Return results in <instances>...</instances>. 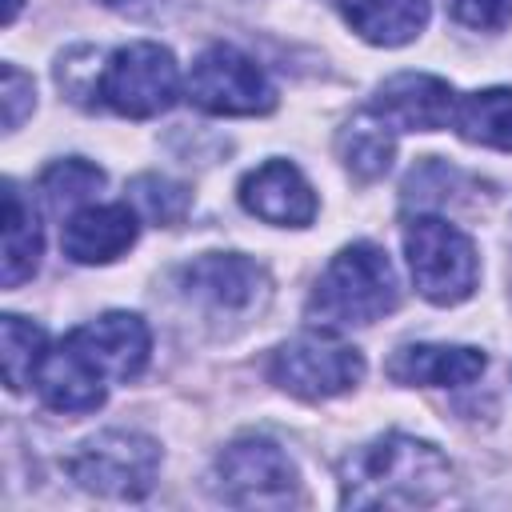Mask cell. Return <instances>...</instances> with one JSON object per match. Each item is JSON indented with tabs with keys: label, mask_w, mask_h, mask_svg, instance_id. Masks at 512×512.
I'll return each mask as SVG.
<instances>
[{
	"label": "cell",
	"mask_w": 512,
	"mask_h": 512,
	"mask_svg": "<svg viewBox=\"0 0 512 512\" xmlns=\"http://www.w3.org/2000/svg\"><path fill=\"white\" fill-rule=\"evenodd\" d=\"M0 108H4V132H16L24 124V116H32V108H36L32 76H24L16 64L0 68Z\"/></svg>",
	"instance_id": "cell-23"
},
{
	"label": "cell",
	"mask_w": 512,
	"mask_h": 512,
	"mask_svg": "<svg viewBox=\"0 0 512 512\" xmlns=\"http://www.w3.org/2000/svg\"><path fill=\"white\" fill-rule=\"evenodd\" d=\"M128 200H132L136 216H144V220L156 224V228L180 224V220L188 216V208H192V192H188L184 184L168 180V176H156V172L136 176V180L128 184Z\"/></svg>",
	"instance_id": "cell-22"
},
{
	"label": "cell",
	"mask_w": 512,
	"mask_h": 512,
	"mask_svg": "<svg viewBox=\"0 0 512 512\" xmlns=\"http://www.w3.org/2000/svg\"><path fill=\"white\" fill-rule=\"evenodd\" d=\"M452 124L468 144L512 152V88H484L460 96Z\"/></svg>",
	"instance_id": "cell-18"
},
{
	"label": "cell",
	"mask_w": 512,
	"mask_h": 512,
	"mask_svg": "<svg viewBox=\"0 0 512 512\" xmlns=\"http://www.w3.org/2000/svg\"><path fill=\"white\" fill-rule=\"evenodd\" d=\"M240 204L264 224L304 228L316 220V192L288 160H268L240 180Z\"/></svg>",
	"instance_id": "cell-11"
},
{
	"label": "cell",
	"mask_w": 512,
	"mask_h": 512,
	"mask_svg": "<svg viewBox=\"0 0 512 512\" xmlns=\"http://www.w3.org/2000/svg\"><path fill=\"white\" fill-rule=\"evenodd\" d=\"M0 360H4V384L12 388V392H20L24 384H32V376H36V364H40V356L48 352V344H44V328L40 324H32V320H24V316H16V312H8L4 320H0Z\"/></svg>",
	"instance_id": "cell-20"
},
{
	"label": "cell",
	"mask_w": 512,
	"mask_h": 512,
	"mask_svg": "<svg viewBox=\"0 0 512 512\" xmlns=\"http://www.w3.org/2000/svg\"><path fill=\"white\" fill-rule=\"evenodd\" d=\"M488 368L480 348L468 344H408L388 360V376L396 384L420 388H464Z\"/></svg>",
	"instance_id": "cell-15"
},
{
	"label": "cell",
	"mask_w": 512,
	"mask_h": 512,
	"mask_svg": "<svg viewBox=\"0 0 512 512\" xmlns=\"http://www.w3.org/2000/svg\"><path fill=\"white\" fill-rule=\"evenodd\" d=\"M452 464L448 456L416 436L388 432L352 448L340 464V504L344 508H424L448 496Z\"/></svg>",
	"instance_id": "cell-1"
},
{
	"label": "cell",
	"mask_w": 512,
	"mask_h": 512,
	"mask_svg": "<svg viewBox=\"0 0 512 512\" xmlns=\"http://www.w3.org/2000/svg\"><path fill=\"white\" fill-rule=\"evenodd\" d=\"M140 216L128 204H84L68 216L60 248L76 264H108L136 244Z\"/></svg>",
	"instance_id": "cell-12"
},
{
	"label": "cell",
	"mask_w": 512,
	"mask_h": 512,
	"mask_svg": "<svg viewBox=\"0 0 512 512\" xmlns=\"http://www.w3.org/2000/svg\"><path fill=\"white\" fill-rule=\"evenodd\" d=\"M40 252H44V236H40L36 212L8 184L4 188V288H20L24 280H32V272L40 268Z\"/></svg>",
	"instance_id": "cell-19"
},
{
	"label": "cell",
	"mask_w": 512,
	"mask_h": 512,
	"mask_svg": "<svg viewBox=\"0 0 512 512\" xmlns=\"http://www.w3.org/2000/svg\"><path fill=\"white\" fill-rule=\"evenodd\" d=\"M104 380L128 384L144 372L148 352H152V336L148 324L136 312H104L80 328H72L64 336Z\"/></svg>",
	"instance_id": "cell-9"
},
{
	"label": "cell",
	"mask_w": 512,
	"mask_h": 512,
	"mask_svg": "<svg viewBox=\"0 0 512 512\" xmlns=\"http://www.w3.org/2000/svg\"><path fill=\"white\" fill-rule=\"evenodd\" d=\"M344 16L356 36L380 48H400L416 40L428 24V0H348Z\"/></svg>",
	"instance_id": "cell-16"
},
{
	"label": "cell",
	"mask_w": 512,
	"mask_h": 512,
	"mask_svg": "<svg viewBox=\"0 0 512 512\" xmlns=\"http://www.w3.org/2000/svg\"><path fill=\"white\" fill-rule=\"evenodd\" d=\"M40 196L52 212H64V208H76L80 200H88L92 192L104 188V172L80 156H68V160H56L40 172Z\"/></svg>",
	"instance_id": "cell-21"
},
{
	"label": "cell",
	"mask_w": 512,
	"mask_h": 512,
	"mask_svg": "<svg viewBox=\"0 0 512 512\" xmlns=\"http://www.w3.org/2000/svg\"><path fill=\"white\" fill-rule=\"evenodd\" d=\"M336 152L344 160V168L356 176V180H376L392 168V156H396V128L388 120H380L372 108L356 112L340 136H336Z\"/></svg>",
	"instance_id": "cell-17"
},
{
	"label": "cell",
	"mask_w": 512,
	"mask_h": 512,
	"mask_svg": "<svg viewBox=\"0 0 512 512\" xmlns=\"http://www.w3.org/2000/svg\"><path fill=\"white\" fill-rule=\"evenodd\" d=\"M100 4H108V8H116V12H128V16H144V12H152L160 0H100Z\"/></svg>",
	"instance_id": "cell-25"
},
{
	"label": "cell",
	"mask_w": 512,
	"mask_h": 512,
	"mask_svg": "<svg viewBox=\"0 0 512 512\" xmlns=\"http://www.w3.org/2000/svg\"><path fill=\"white\" fill-rule=\"evenodd\" d=\"M160 468V444L144 432H96L68 456V476L108 500H140L152 492Z\"/></svg>",
	"instance_id": "cell-4"
},
{
	"label": "cell",
	"mask_w": 512,
	"mask_h": 512,
	"mask_svg": "<svg viewBox=\"0 0 512 512\" xmlns=\"http://www.w3.org/2000/svg\"><path fill=\"white\" fill-rule=\"evenodd\" d=\"M176 96H180V68L172 52L152 40L124 44L108 56V64H100L96 100L120 116H132V120L160 116L176 104Z\"/></svg>",
	"instance_id": "cell-5"
},
{
	"label": "cell",
	"mask_w": 512,
	"mask_h": 512,
	"mask_svg": "<svg viewBox=\"0 0 512 512\" xmlns=\"http://www.w3.org/2000/svg\"><path fill=\"white\" fill-rule=\"evenodd\" d=\"M180 288L212 308H252L264 296V272L256 260L240 256V252H208L196 256L192 264H184L180 272Z\"/></svg>",
	"instance_id": "cell-13"
},
{
	"label": "cell",
	"mask_w": 512,
	"mask_h": 512,
	"mask_svg": "<svg viewBox=\"0 0 512 512\" xmlns=\"http://www.w3.org/2000/svg\"><path fill=\"white\" fill-rule=\"evenodd\" d=\"M452 20L476 32H496L512 20V0H444Z\"/></svg>",
	"instance_id": "cell-24"
},
{
	"label": "cell",
	"mask_w": 512,
	"mask_h": 512,
	"mask_svg": "<svg viewBox=\"0 0 512 512\" xmlns=\"http://www.w3.org/2000/svg\"><path fill=\"white\" fill-rule=\"evenodd\" d=\"M16 12H20V0H8V8H4V24H12Z\"/></svg>",
	"instance_id": "cell-26"
},
{
	"label": "cell",
	"mask_w": 512,
	"mask_h": 512,
	"mask_svg": "<svg viewBox=\"0 0 512 512\" xmlns=\"http://www.w3.org/2000/svg\"><path fill=\"white\" fill-rule=\"evenodd\" d=\"M268 376L276 388L300 400H328L360 384L364 356L360 348L328 340V336H296L272 352Z\"/></svg>",
	"instance_id": "cell-8"
},
{
	"label": "cell",
	"mask_w": 512,
	"mask_h": 512,
	"mask_svg": "<svg viewBox=\"0 0 512 512\" xmlns=\"http://www.w3.org/2000/svg\"><path fill=\"white\" fill-rule=\"evenodd\" d=\"M188 100L212 116H264L276 108V88L252 56L232 44H212L188 72Z\"/></svg>",
	"instance_id": "cell-7"
},
{
	"label": "cell",
	"mask_w": 512,
	"mask_h": 512,
	"mask_svg": "<svg viewBox=\"0 0 512 512\" xmlns=\"http://www.w3.org/2000/svg\"><path fill=\"white\" fill-rule=\"evenodd\" d=\"M400 300L396 268L384 248L360 240L340 248L308 296V320L320 328H364L388 316Z\"/></svg>",
	"instance_id": "cell-2"
},
{
	"label": "cell",
	"mask_w": 512,
	"mask_h": 512,
	"mask_svg": "<svg viewBox=\"0 0 512 512\" xmlns=\"http://www.w3.org/2000/svg\"><path fill=\"white\" fill-rule=\"evenodd\" d=\"M456 92L448 80L428 76V72H400L384 80L372 96V112L388 120L396 132H436L448 128L456 116Z\"/></svg>",
	"instance_id": "cell-10"
},
{
	"label": "cell",
	"mask_w": 512,
	"mask_h": 512,
	"mask_svg": "<svg viewBox=\"0 0 512 512\" xmlns=\"http://www.w3.org/2000/svg\"><path fill=\"white\" fill-rule=\"evenodd\" d=\"M212 488L236 508H284L296 500V464L268 436L232 440L212 464Z\"/></svg>",
	"instance_id": "cell-6"
},
{
	"label": "cell",
	"mask_w": 512,
	"mask_h": 512,
	"mask_svg": "<svg viewBox=\"0 0 512 512\" xmlns=\"http://www.w3.org/2000/svg\"><path fill=\"white\" fill-rule=\"evenodd\" d=\"M32 384H36V396L52 412L84 416V412H96L104 404V376L68 340H60L56 348H48L40 356Z\"/></svg>",
	"instance_id": "cell-14"
},
{
	"label": "cell",
	"mask_w": 512,
	"mask_h": 512,
	"mask_svg": "<svg viewBox=\"0 0 512 512\" xmlns=\"http://www.w3.org/2000/svg\"><path fill=\"white\" fill-rule=\"evenodd\" d=\"M404 252L412 284L428 304H460L476 292L480 260L456 224L440 216H412L404 224Z\"/></svg>",
	"instance_id": "cell-3"
}]
</instances>
